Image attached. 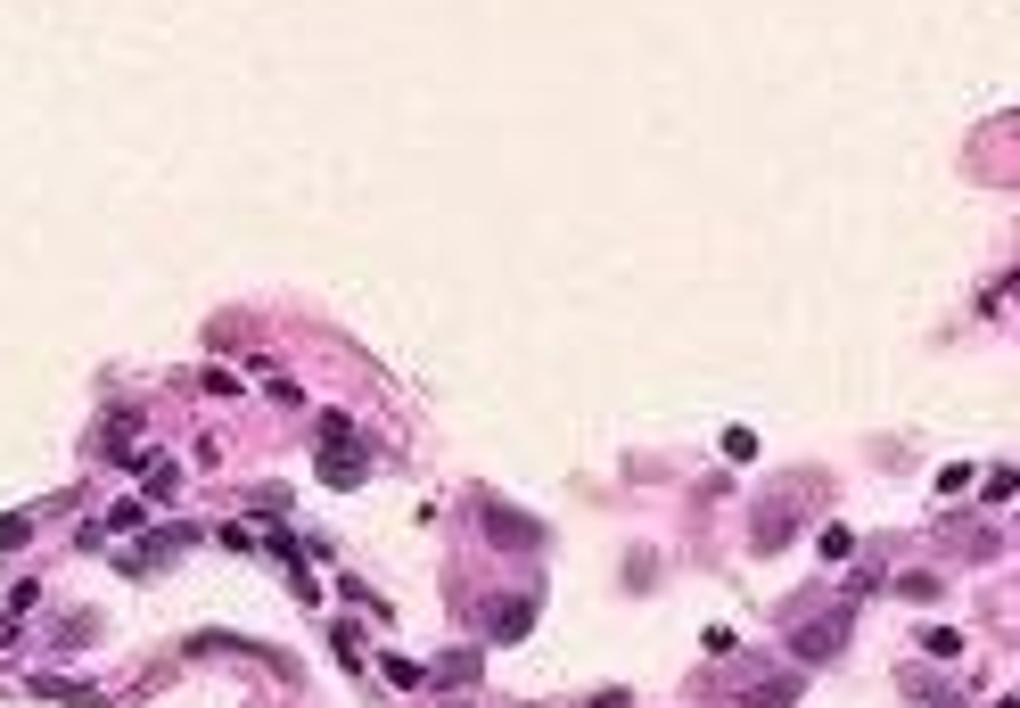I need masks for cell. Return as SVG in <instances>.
I'll return each mask as SVG.
<instances>
[{
    "mask_svg": "<svg viewBox=\"0 0 1020 708\" xmlns=\"http://www.w3.org/2000/svg\"><path fill=\"white\" fill-rule=\"evenodd\" d=\"M370 462H363V445H354V421L346 412H321V486H363Z\"/></svg>",
    "mask_w": 1020,
    "mask_h": 708,
    "instance_id": "1",
    "label": "cell"
},
{
    "mask_svg": "<svg viewBox=\"0 0 1020 708\" xmlns=\"http://www.w3.org/2000/svg\"><path fill=\"white\" fill-rule=\"evenodd\" d=\"M33 700H67V708H108V692H91V684H75V676H33Z\"/></svg>",
    "mask_w": 1020,
    "mask_h": 708,
    "instance_id": "2",
    "label": "cell"
},
{
    "mask_svg": "<svg viewBox=\"0 0 1020 708\" xmlns=\"http://www.w3.org/2000/svg\"><path fill=\"white\" fill-rule=\"evenodd\" d=\"M848 642V618H815V627H799V659H831Z\"/></svg>",
    "mask_w": 1020,
    "mask_h": 708,
    "instance_id": "3",
    "label": "cell"
},
{
    "mask_svg": "<svg viewBox=\"0 0 1020 708\" xmlns=\"http://www.w3.org/2000/svg\"><path fill=\"white\" fill-rule=\"evenodd\" d=\"M527 618H535V601H494V610H486V635H494V642H518V635H527Z\"/></svg>",
    "mask_w": 1020,
    "mask_h": 708,
    "instance_id": "4",
    "label": "cell"
},
{
    "mask_svg": "<svg viewBox=\"0 0 1020 708\" xmlns=\"http://www.w3.org/2000/svg\"><path fill=\"white\" fill-rule=\"evenodd\" d=\"M741 700L749 708H790V700H799V676H765V684H749Z\"/></svg>",
    "mask_w": 1020,
    "mask_h": 708,
    "instance_id": "5",
    "label": "cell"
},
{
    "mask_svg": "<svg viewBox=\"0 0 1020 708\" xmlns=\"http://www.w3.org/2000/svg\"><path fill=\"white\" fill-rule=\"evenodd\" d=\"M790 528H799V519H790V503H774V511H757V552H774V544H790Z\"/></svg>",
    "mask_w": 1020,
    "mask_h": 708,
    "instance_id": "6",
    "label": "cell"
},
{
    "mask_svg": "<svg viewBox=\"0 0 1020 708\" xmlns=\"http://www.w3.org/2000/svg\"><path fill=\"white\" fill-rule=\"evenodd\" d=\"M905 700H913V708H963L947 684H930V676H905Z\"/></svg>",
    "mask_w": 1020,
    "mask_h": 708,
    "instance_id": "7",
    "label": "cell"
},
{
    "mask_svg": "<svg viewBox=\"0 0 1020 708\" xmlns=\"http://www.w3.org/2000/svg\"><path fill=\"white\" fill-rule=\"evenodd\" d=\"M922 651L930 659H963V635H954V627H922Z\"/></svg>",
    "mask_w": 1020,
    "mask_h": 708,
    "instance_id": "8",
    "label": "cell"
},
{
    "mask_svg": "<svg viewBox=\"0 0 1020 708\" xmlns=\"http://www.w3.org/2000/svg\"><path fill=\"white\" fill-rule=\"evenodd\" d=\"M174 486H181V470L174 462H149V503H174Z\"/></svg>",
    "mask_w": 1020,
    "mask_h": 708,
    "instance_id": "9",
    "label": "cell"
},
{
    "mask_svg": "<svg viewBox=\"0 0 1020 708\" xmlns=\"http://www.w3.org/2000/svg\"><path fill=\"white\" fill-rule=\"evenodd\" d=\"M26 535H33V519H26V511H17V519H0V560H9L17 544H26Z\"/></svg>",
    "mask_w": 1020,
    "mask_h": 708,
    "instance_id": "10",
    "label": "cell"
},
{
    "mask_svg": "<svg viewBox=\"0 0 1020 708\" xmlns=\"http://www.w3.org/2000/svg\"><path fill=\"white\" fill-rule=\"evenodd\" d=\"M181 544H198V528H157L149 535V552H181Z\"/></svg>",
    "mask_w": 1020,
    "mask_h": 708,
    "instance_id": "11",
    "label": "cell"
},
{
    "mask_svg": "<svg viewBox=\"0 0 1020 708\" xmlns=\"http://www.w3.org/2000/svg\"><path fill=\"white\" fill-rule=\"evenodd\" d=\"M815 552H823V560H848V552H856V535H848V528H823Z\"/></svg>",
    "mask_w": 1020,
    "mask_h": 708,
    "instance_id": "12",
    "label": "cell"
},
{
    "mask_svg": "<svg viewBox=\"0 0 1020 708\" xmlns=\"http://www.w3.org/2000/svg\"><path fill=\"white\" fill-rule=\"evenodd\" d=\"M91 635H99V627H91V610H75L67 627H58V642H67V651H75V642H91Z\"/></svg>",
    "mask_w": 1020,
    "mask_h": 708,
    "instance_id": "13",
    "label": "cell"
}]
</instances>
